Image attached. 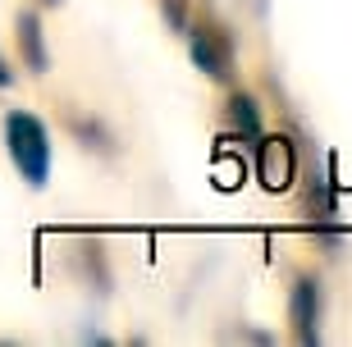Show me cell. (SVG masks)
Wrapping results in <instances>:
<instances>
[{"label": "cell", "instance_id": "cell-6", "mask_svg": "<svg viewBox=\"0 0 352 347\" xmlns=\"http://www.w3.org/2000/svg\"><path fill=\"white\" fill-rule=\"evenodd\" d=\"M229 119H234L238 133H248L252 142H261V124H256V110H252L248 96H234V105H229Z\"/></svg>", "mask_w": 352, "mask_h": 347}, {"label": "cell", "instance_id": "cell-5", "mask_svg": "<svg viewBox=\"0 0 352 347\" xmlns=\"http://www.w3.org/2000/svg\"><path fill=\"white\" fill-rule=\"evenodd\" d=\"M19 46H23V60H28L32 74H46V69H51V55H46V46H41V19H37V10L19 14Z\"/></svg>", "mask_w": 352, "mask_h": 347}, {"label": "cell", "instance_id": "cell-7", "mask_svg": "<svg viewBox=\"0 0 352 347\" xmlns=\"http://www.w3.org/2000/svg\"><path fill=\"white\" fill-rule=\"evenodd\" d=\"M165 19H170V27H179V32H188V10H183V0H165Z\"/></svg>", "mask_w": 352, "mask_h": 347}, {"label": "cell", "instance_id": "cell-8", "mask_svg": "<svg viewBox=\"0 0 352 347\" xmlns=\"http://www.w3.org/2000/svg\"><path fill=\"white\" fill-rule=\"evenodd\" d=\"M10 82H14V69L5 65V55H0V87H10Z\"/></svg>", "mask_w": 352, "mask_h": 347}, {"label": "cell", "instance_id": "cell-1", "mask_svg": "<svg viewBox=\"0 0 352 347\" xmlns=\"http://www.w3.org/2000/svg\"><path fill=\"white\" fill-rule=\"evenodd\" d=\"M5 146H10L14 165L23 174L32 188L51 179V133L41 124L37 115H28V110H10L5 115Z\"/></svg>", "mask_w": 352, "mask_h": 347}, {"label": "cell", "instance_id": "cell-3", "mask_svg": "<svg viewBox=\"0 0 352 347\" xmlns=\"http://www.w3.org/2000/svg\"><path fill=\"white\" fill-rule=\"evenodd\" d=\"M298 174V155L288 137H261V183L270 192H284Z\"/></svg>", "mask_w": 352, "mask_h": 347}, {"label": "cell", "instance_id": "cell-2", "mask_svg": "<svg viewBox=\"0 0 352 347\" xmlns=\"http://www.w3.org/2000/svg\"><path fill=\"white\" fill-rule=\"evenodd\" d=\"M192 60L201 74L210 78H229V65H234V46L215 23H197L192 27Z\"/></svg>", "mask_w": 352, "mask_h": 347}, {"label": "cell", "instance_id": "cell-4", "mask_svg": "<svg viewBox=\"0 0 352 347\" xmlns=\"http://www.w3.org/2000/svg\"><path fill=\"white\" fill-rule=\"evenodd\" d=\"M316 311H320L316 279H298V288H293V329H298L302 343H316V338H320V329H316Z\"/></svg>", "mask_w": 352, "mask_h": 347}, {"label": "cell", "instance_id": "cell-9", "mask_svg": "<svg viewBox=\"0 0 352 347\" xmlns=\"http://www.w3.org/2000/svg\"><path fill=\"white\" fill-rule=\"evenodd\" d=\"M41 5H60V0H41Z\"/></svg>", "mask_w": 352, "mask_h": 347}]
</instances>
